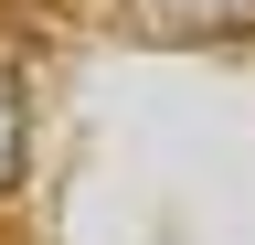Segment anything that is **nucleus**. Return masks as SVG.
Returning a JSON list of instances; mask_svg holds the SVG:
<instances>
[{
	"label": "nucleus",
	"mask_w": 255,
	"mask_h": 245,
	"mask_svg": "<svg viewBox=\"0 0 255 245\" xmlns=\"http://www.w3.org/2000/svg\"><path fill=\"white\" fill-rule=\"evenodd\" d=\"M11 171H21V75L0 64V192H11Z\"/></svg>",
	"instance_id": "2"
},
{
	"label": "nucleus",
	"mask_w": 255,
	"mask_h": 245,
	"mask_svg": "<svg viewBox=\"0 0 255 245\" xmlns=\"http://www.w3.org/2000/svg\"><path fill=\"white\" fill-rule=\"evenodd\" d=\"M138 32L159 43H213V32H255V0H128Z\"/></svg>",
	"instance_id": "1"
}]
</instances>
